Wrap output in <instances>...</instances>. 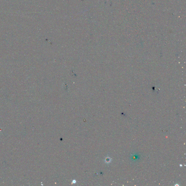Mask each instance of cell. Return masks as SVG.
I'll return each mask as SVG.
<instances>
[{
  "instance_id": "7a4b0ae2",
  "label": "cell",
  "mask_w": 186,
  "mask_h": 186,
  "mask_svg": "<svg viewBox=\"0 0 186 186\" xmlns=\"http://www.w3.org/2000/svg\"><path fill=\"white\" fill-rule=\"evenodd\" d=\"M105 160H106V162H107V163H109L110 161V159L109 158H106Z\"/></svg>"
},
{
  "instance_id": "6da1fadb",
  "label": "cell",
  "mask_w": 186,
  "mask_h": 186,
  "mask_svg": "<svg viewBox=\"0 0 186 186\" xmlns=\"http://www.w3.org/2000/svg\"><path fill=\"white\" fill-rule=\"evenodd\" d=\"M141 158V155L138 153H133L129 156L130 160L132 163H137L140 160Z\"/></svg>"
}]
</instances>
